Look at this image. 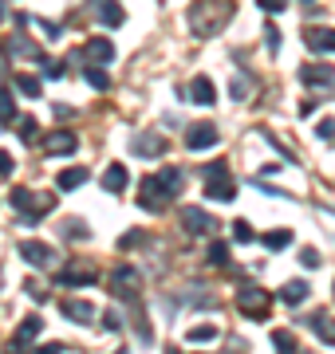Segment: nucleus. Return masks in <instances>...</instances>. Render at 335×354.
Wrapping results in <instances>:
<instances>
[{"mask_svg": "<svg viewBox=\"0 0 335 354\" xmlns=\"http://www.w3.org/2000/svg\"><path fill=\"white\" fill-rule=\"evenodd\" d=\"M130 150H134V158H162L166 153V142L158 138V134H134Z\"/></svg>", "mask_w": 335, "mask_h": 354, "instance_id": "nucleus-14", "label": "nucleus"}, {"mask_svg": "<svg viewBox=\"0 0 335 354\" xmlns=\"http://www.w3.org/2000/svg\"><path fill=\"white\" fill-rule=\"evenodd\" d=\"M44 150L48 153H60V158H67V153L79 150V138L71 134V130H52L48 134V142H44Z\"/></svg>", "mask_w": 335, "mask_h": 354, "instance_id": "nucleus-11", "label": "nucleus"}, {"mask_svg": "<svg viewBox=\"0 0 335 354\" xmlns=\"http://www.w3.org/2000/svg\"><path fill=\"white\" fill-rule=\"evenodd\" d=\"M16 91H20V95H24V99H39V79L36 75H16Z\"/></svg>", "mask_w": 335, "mask_h": 354, "instance_id": "nucleus-27", "label": "nucleus"}, {"mask_svg": "<svg viewBox=\"0 0 335 354\" xmlns=\"http://www.w3.org/2000/svg\"><path fill=\"white\" fill-rule=\"evenodd\" d=\"M332 295H335V288H332Z\"/></svg>", "mask_w": 335, "mask_h": 354, "instance_id": "nucleus-48", "label": "nucleus"}, {"mask_svg": "<svg viewBox=\"0 0 335 354\" xmlns=\"http://www.w3.org/2000/svg\"><path fill=\"white\" fill-rule=\"evenodd\" d=\"M260 244H264L269 252H284V248L292 244V232H288V228H272V232H264V236H260Z\"/></svg>", "mask_w": 335, "mask_h": 354, "instance_id": "nucleus-24", "label": "nucleus"}, {"mask_svg": "<svg viewBox=\"0 0 335 354\" xmlns=\"http://www.w3.org/2000/svg\"><path fill=\"white\" fill-rule=\"evenodd\" d=\"M225 174H229V165H225V162H213V165L201 169V177H225Z\"/></svg>", "mask_w": 335, "mask_h": 354, "instance_id": "nucleus-40", "label": "nucleus"}, {"mask_svg": "<svg viewBox=\"0 0 335 354\" xmlns=\"http://www.w3.org/2000/svg\"><path fill=\"white\" fill-rule=\"evenodd\" d=\"M209 264H217V268L229 264V244H225V241H213V244H209Z\"/></svg>", "mask_w": 335, "mask_h": 354, "instance_id": "nucleus-31", "label": "nucleus"}, {"mask_svg": "<svg viewBox=\"0 0 335 354\" xmlns=\"http://www.w3.org/2000/svg\"><path fill=\"white\" fill-rule=\"evenodd\" d=\"M8 205H12L20 216H28V213H32V205H36V193H32V189H20V185H12V193H8Z\"/></svg>", "mask_w": 335, "mask_h": 354, "instance_id": "nucleus-23", "label": "nucleus"}, {"mask_svg": "<svg viewBox=\"0 0 335 354\" xmlns=\"http://www.w3.org/2000/svg\"><path fill=\"white\" fill-rule=\"evenodd\" d=\"M272 351L276 354H300L296 335H292V330H272Z\"/></svg>", "mask_w": 335, "mask_h": 354, "instance_id": "nucleus-25", "label": "nucleus"}, {"mask_svg": "<svg viewBox=\"0 0 335 354\" xmlns=\"http://www.w3.org/2000/svg\"><path fill=\"white\" fill-rule=\"evenodd\" d=\"M32 24H36L48 39H60V36H64V24H52V20H44V16H32Z\"/></svg>", "mask_w": 335, "mask_h": 354, "instance_id": "nucleus-33", "label": "nucleus"}, {"mask_svg": "<svg viewBox=\"0 0 335 354\" xmlns=\"http://www.w3.org/2000/svg\"><path fill=\"white\" fill-rule=\"evenodd\" d=\"M206 197L209 201H233V197H237V181H233L229 174L225 177H209L206 181Z\"/></svg>", "mask_w": 335, "mask_h": 354, "instance_id": "nucleus-15", "label": "nucleus"}, {"mask_svg": "<svg viewBox=\"0 0 335 354\" xmlns=\"http://www.w3.org/2000/svg\"><path fill=\"white\" fill-rule=\"evenodd\" d=\"M300 264L304 268H320V252H316V248H304V252H300Z\"/></svg>", "mask_w": 335, "mask_h": 354, "instance_id": "nucleus-39", "label": "nucleus"}, {"mask_svg": "<svg viewBox=\"0 0 335 354\" xmlns=\"http://www.w3.org/2000/svg\"><path fill=\"white\" fill-rule=\"evenodd\" d=\"M138 244H142V232H138V228H130V232H123L118 248H138Z\"/></svg>", "mask_w": 335, "mask_h": 354, "instance_id": "nucleus-37", "label": "nucleus"}, {"mask_svg": "<svg viewBox=\"0 0 335 354\" xmlns=\"http://www.w3.org/2000/svg\"><path fill=\"white\" fill-rule=\"evenodd\" d=\"M39 64H44V75H48V79L64 75V64H60V59H39Z\"/></svg>", "mask_w": 335, "mask_h": 354, "instance_id": "nucleus-36", "label": "nucleus"}, {"mask_svg": "<svg viewBox=\"0 0 335 354\" xmlns=\"http://www.w3.org/2000/svg\"><path fill=\"white\" fill-rule=\"evenodd\" d=\"M181 228H185L190 236H213L217 221H213L206 209H197V205H181Z\"/></svg>", "mask_w": 335, "mask_h": 354, "instance_id": "nucleus-4", "label": "nucleus"}, {"mask_svg": "<svg viewBox=\"0 0 335 354\" xmlns=\"http://www.w3.org/2000/svg\"><path fill=\"white\" fill-rule=\"evenodd\" d=\"M264 39H269L272 51H280V32H276V28H269V32H264Z\"/></svg>", "mask_w": 335, "mask_h": 354, "instance_id": "nucleus-44", "label": "nucleus"}, {"mask_svg": "<svg viewBox=\"0 0 335 354\" xmlns=\"http://www.w3.org/2000/svg\"><path fill=\"white\" fill-rule=\"evenodd\" d=\"M60 311H64L71 323H91V319H95V307L83 304V299H64V304H60Z\"/></svg>", "mask_w": 335, "mask_h": 354, "instance_id": "nucleus-20", "label": "nucleus"}, {"mask_svg": "<svg viewBox=\"0 0 335 354\" xmlns=\"http://www.w3.org/2000/svg\"><path fill=\"white\" fill-rule=\"evenodd\" d=\"M190 342H197V346H206V342H217L221 339V330L217 327H209V323H201V327H194L190 335H185Z\"/></svg>", "mask_w": 335, "mask_h": 354, "instance_id": "nucleus-26", "label": "nucleus"}, {"mask_svg": "<svg viewBox=\"0 0 335 354\" xmlns=\"http://www.w3.org/2000/svg\"><path fill=\"white\" fill-rule=\"evenodd\" d=\"M225 20H229V4L225 0H201V4H194L190 8V28H194V36H213V32H221L225 28Z\"/></svg>", "mask_w": 335, "mask_h": 354, "instance_id": "nucleus-2", "label": "nucleus"}, {"mask_svg": "<svg viewBox=\"0 0 335 354\" xmlns=\"http://www.w3.org/2000/svg\"><path fill=\"white\" fill-rule=\"evenodd\" d=\"M83 55H87L91 67H103V64H111V59H115V44H111V39H103V36H95V39H87Z\"/></svg>", "mask_w": 335, "mask_h": 354, "instance_id": "nucleus-10", "label": "nucleus"}, {"mask_svg": "<svg viewBox=\"0 0 335 354\" xmlns=\"http://www.w3.org/2000/svg\"><path fill=\"white\" fill-rule=\"evenodd\" d=\"M181 185H185V174L174 169V165H166L162 174H154V177H146V181H142L138 205L146 209V213H162V205L174 201V197L181 193Z\"/></svg>", "mask_w": 335, "mask_h": 354, "instance_id": "nucleus-1", "label": "nucleus"}, {"mask_svg": "<svg viewBox=\"0 0 335 354\" xmlns=\"http://www.w3.org/2000/svg\"><path fill=\"white\" fill-rule=\"evenodd\" d=\"M83 79H87L95 91H107V87H111V79H107L103 67H91V64H87V67H83Z\"/></svg>", "mask_w": 335, "mask_h": 354, "instance_id": "nucleus-28", "label": "nucleus"}, {"mask_svg": "<svg viewBox=\"0 0 335 354\" xmlns=\"http://www.w3.org/2000/svg\"><path fill=\"white\" fill-rule=\"evenodd\" d=\"M229 95H233L237 102H241V99H248V95H253V79L237 75V79H233V87H229Z\"/></svg>", "mask_w": 335, "mask_h": 354, "instance_id": "nucleus-32", "label": "nucleus"}, {"mask_svg": "<svg viewBox=\"0 0 335 354\" xmlns=\"http://www.w3.org/2000/svg\"><path fill=\"white\" fill-rule=\"evenodd\" d=\"M111 288H115V295H138L142 288V272L138 268H130V264H118L115 268V276H111Z\"/></svg>", "mask_w": 335, "mask_h": 354, "instance_id": "nucleus-8", "label": "nucleus"}, {"mask_svg": "<svg viewBox=\"0 0 335 354\" xmlns=\"http://www.w3.org/2000/svg\"><path fill=\"white\" fill-rule=\"evenodd\" d=\"M87 12L103 28H123V20H127V12H123L118 0H87Z\"/></svg>", "mask_w": 335, "mask_h": 354, "instance_id": "nucleus-5", "label": "nucleus"}, {"mask_svg": "<svg viewBox=\"0 0 335 354\" xmlns=\"http://www.w3.org/2000/svg\"><path fill=\"white\" fill-rule=\"evenodd\" d=\"M20 260L32 264V268H52L55 252L48 248V244H39V241H20Z\"/></svg>", "mask_w": 335, "mask_h": 354, "instance_id": "nucleus-9", "label": "nucleus"}, {"mask_svg": "<svg viewBox=\"0 0 335 354\" xmlns=\"http://www.w3.org/2000/svg\"><path fill=\"white\" fill-rule=\"evenodd\" d=\"M316 134H320V138H332V134H335V122H332V118H323L320 127H316Z\"/></svg>", "mask_w": 335, "mask_h": 354, "instance_id": "nucleus-43", "label": "nucleus"}, {"mask_svg": "<svg viewBox=\"0 0 335 354\" xmlns=\"http://www.w3.org/2000/svg\"><path fill=\"white\" fill-rule=\"evenodd\" d=\"M300 79L308 87H327V83H335V67L332 64H304L300 67Z\"/></svg>", "mask_w": 335, "mask_h": 354, "instance_id": "nucleus-12", "label": "nucleus"}, {"mask_svg": "<svg viewBox=\"0 0 335 354\" xmlns=\"http://www.w3.org/2000/svg\"><path fill=\"white\" fill-rule=\"evenodd\" d=\"M269 304H272V295L264 288H257V283H248V288L237 291V307H241V315L245 319L264 323V319H269Z\"/></svg>", "mask_w": 335, "mask_h": 354, "instance_id": "nucleus-3", "label": "nucleus"}, {"mask_svg": "<svg viewBox=\"0 0 335 354\" xmlns=\"http://www.w3.org/2000/svg\"><path fill=\"white\" fill-rule=\"evenodd\" d=\"M130 185V174H127V165H107V174H103V189L107 193H123Z\"/></svg>", "mask_w": 335, "mask_h": 354, "instance_id": "nucleus-19", "label": "nucleus"}, {"mask_svg": "<svg viewBox=\"0 0 335 354\" xmlns=\"http://www.w3.org/2000/svg\"><path fill=\"white\" fill-rule=\"evenodd\" d=\"M233 241H237V244H253V241H257L253 225H248V221H233Z\"/></svg>", "mask_w": 335, "mask_h": 354, "instance_id": "nucleus-30", "label": "nucleus"}, {"mask_svg": "<svg viewBox=\"0 0 335 354\" xmlns=\"http://www.w3.org/2000/svg\"><path fill=\"white\" fill-rule=\"evenodd\" d=\"M284 307H300V304H308V283L304 279H292V283H284L280 295H276Z\"/></svg>", "mask_w": 335, "mask_h": 354, "instance_id": "nucleus-18", "label": "nucleus"}, {"mask_svg": "<svg viewBox=\"0 0 335 354\" xmlns=\"http://www.w3.org/2000/svg\"><path fill=\"white\" fill-rule=\"evenodd\" d=\"M95 268L91 264H67L64 272H55V283H60V288H91V283H95Z\"/></svg>", "mask_w": 335, "mask_h": 354, "instance_id": "nucleus-7", "label": "nucleus"}, {"mask_svg": "<svg viewBox=\"0 0 335 354\" xmlns=\"http://www.w3.org/2000/svg\"><path fill=\"white\" fill-rule=\"evenodd\" d=\"M103 327H107V330H123V319H118V311H107V315H103Z\"/></svg>", "mask_w": 335, "mask_h": 354, "instance_id": "nucleus-42", "label": "nucleus"}, {"mask_svg": "<svg viewBox=\"0 0 335 354\" xmlns=\"http://www.w3.org/2000/svg\"><path fill=\"white\" fill-rule=\"evenodd\" d=\"M115 354H130V351H115Z\"/></svg>", "mask_w": 335, "mask_h": 354, "instance_id": "nucleus-47", "label": "nucleus"}, {"mask_svg": "<svg viewBox=\"0 0 335 354\" xmlns=\"http://www.w3.org/2000/svg\"><path fill=\"white\" fill-rule=\"evenodd\" d=\"M83 181H87V169H79V165H71V169H64V174H55V189L71 193V189H79Z\"/></svg>", "mask_w": 335, "mask_h": 354, "instance_id": "nucleus-22", "label": "nucleus"}, {"mask_svg": "<svg viewBox=\"0 0 335 354\" xmlns=\"http://www.w3.org/2000/svg\"><path fill=\"white\" fill-rule=\"evenodd\" d=\"M12 169H16L12 153H8V150H0V177H12Z\"/></svg>", "mask_w": 335, "mask_h": 354, "instance_id": "nucleus-38", "label": "nucleus"}, {"mask_svg": "<svg viewBox=\"0 0 335 354\" xmlns=\"http://www.w3.org/2000/svg\"><path fill=\"white\" fill-rule=\"evenodd\" d=\"M190 99H194L197 106H213V102H217V87H213V79L197 75L194 83H190Z\"/></svg>", "mask_w": 335, "mask_h": 354, "instance_id": "nucleus-16", "label": "nucleus"}, {"mask_svg": "<svg viewBox=\"0 0 335 354\" xmlns=\"http://www.w3.org/2000/svg\"><path fill=\"white\" fill-rule=\"evenodd\" d=\"M257 4L264 12H284V8H288V0H257Z\"/></svg>", "mask_w": 335, "mask_h": 354, "instance_id": "nucleus-41", "label": "nucleus"}, {"mask_svg": "<svg viewBox=\"0 0 335 354\" xmlns=\"http://www.w3.org/2000/svg\"><path fill=\"white\" fill-rule=\"evenodd\" d=\"M304 44L311 51H335V32L332 28H304Z\"/></svg>", "mask_w": 335, "mask_h": 354, "instance_id": "nucleus-17", "label": "nucleus"}, {"mask_svg": "<svg viewBox=\"0 0 335 354\" xmlns=\"http://www.w3.org/2000/svg\"><path fill=\"white\" fill-rule=\"evenodd\" d=\"M213 146H217V127L213 122H194L185 130V150L201 153V150H213Z\"/></svg>", "mask_w": 335, "mask_h": 354, "instance_id": "nucleus-6", "label": "nucleus"}, {"mask_svg": "<svg viewBox=\"0 0 335 354\" xmlns=\"http://www.w3.org/2000/svg\"><path fill=\"white\" fill-rule=\"evenodd\" d=\"M0 20H4V0H0Z\"/></svg>", "mask_w": 335, "mask_h": 354, "instance_id": "nucleus-46", "label": "nucleus"}, {"mask_svg": "<svg viewBox=\"0 0 335 354\" xmlns=\"http://www.w3.org/2000/svg\"><path fill=\"white\" fill-rule=\"evenodd\" d=\"M36 354H64V346H60V342H48V346H39Z\"/></svg>", "mask_w": 335, "mask_h": 354, "instance_id": "nucleus-45", "label": "nucleus"}, {"mask_svg": "<svg viewBox=\"0 0 335 354\" xmlns=\"http://www.w3.org/2000/svg\"><path fill=\"white\" fill-rule=\"evenodd\" d=\"M64 236H71V241H87L91 228L83 225V221H64Z\"/></svg>", "mask_w": 335, "mask_h": 354, "instance_id": "nucleus-34", "label": "nucleus"}, {"mask_svg": "<svg viewBox=\"0 0 335 354\" xmlns=\"http://www.w3.org/2000/svg\"><path fill=\"white\" fill-rule=\"evenodd\" d=\"M16 134H20V142H36V138H39V127H36V118H24Z\"/></svg>", "mask_w": 335, "mask_h": 354, "instance_id": "nucleus-35", "label": "nucleus"}, {"mask_svg": "<svg viewBox=\"0 0 335 354\" xmlns=\"http://www.w3.org/2000/svg\"><path fill=\"white\" fill-rule=\"evenodd\" d=\"M16 118V99L8 87H0V122H12Z\"/></svg>", "mask_w": 335, "mask_h": 354, "instance_id": "nucleus-29", "label": "nucleus"}, {"mask_svg": "<svg viewBox=\"0 0 335 354\" xmlns=\"http://www.w3.org/2000/svg\"><path fill=\"white\" fill-rule=\"evenodd\" d=\"M311 330L320 335L323 346H335V319L327 315V311H316V315H311Z\"/></svg>", "mask_w": 335, "mask_h": 354, "instance_id": "nucleus-21", "label": "nucleus"}, {"mask_svg": "<svg viewBox=\"0 0 335 354\" xmlns=\"http://www.w3.org/2000/svg\"><path fill=\"white\" fill-rule=\"evenodd\" d=\"M39 330H44V319H39V315H28L24 323L16 327V335H12V351H24V346H32Z\"/></svg>", "mask_w": 335, "mask_h": 354, "instance_id": "nucleus-13", "label": "nucleus"}]
</instances>
